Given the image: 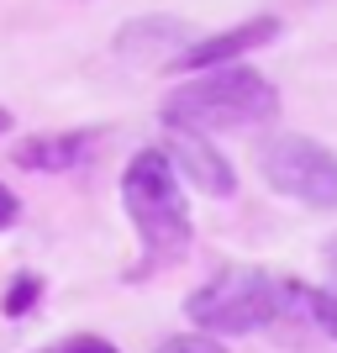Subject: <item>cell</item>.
I'll return each mask as SVG.
<instances>
[{"mask_svg": "<svg viewBox=\"0 0 337 353\" xmlns=\"http://www.w3.org/2000/svg\"><path fill=\"white\" fill-rule=\"evenodd\" d=\"M153 353H227L221 348L216 338H211V332H205V338H195V332H185V338H169V343H159V348Z\"/></svg>", "mask_w": 337, "mask_h": 353, "instance_id": "12", "label": "cell"}, {"mask_svg": "<svg viewBox=\"0 0 337 353\" xmlns=\"http://www.w3.org/2000/svg\"><path fill=\"white\" fill-rule=\"evenodd\" d=\"M258 169L279 195H290L311 211H337V153L322 148L316 137L300 132H279L264 143Z\"/></svg>", "mask_w": 337, "mask_h": 353, "instance_id": "4", "label": "cell"}, {"mask_svg": "<svg viewBox=\"0 0 337 353\" xmlns=\"http://www.w3.org/2000/svg\"><path fill=\"white\" fill-rule=\"evenodd\" d=\"M190 43H195V32L185 27L179 16H143V21H127V27L116 32V53H121V59L174 63Z\"/></svg>", "mask_w": 337, "mask_h": 353, "instance_id": "7", "label": "cell"}, {"mask_svg": "<svg viewBox=\"0 0 337 353\" xmlns=\"http://www.w3.org/2000/svg\"><path fill=\"white\" fill-rule=\"evenodd\" d=\"M95 143H101V132H48V137L16 143L11 159L16 169H32V174H63V169H79Z\"/></svg>", "mask_w": 337, "mask_h": 353, "instance_id": "8", "label": "cell"}, {"mask_svg": "<svg viewBox=\"0 0 337 353\" xmlns=\"http://www.w3.org/2000/svg\"><path fill=\"white\" fill-rule=\"evenodd\" d=\"M295 295H300V285L274 280L269 269L232 264V269H221V274H211L185 301V316L201 332H211V338H237V332H258V327L279 322L295 306Z\"/></svg>", "mask_w": 337, "mask_h": 353, "instance_id": "3", "label": "cell"}, {"mask_svg": "<svg viewBox=\"0 0 337 353\" xmlns=\"http://www.w3.org/2000/svg\"><path fill=\"white\" fill-rule=\"evenodd\" d=\"M16 216H21V201H16V190H6V185H0V232H6V227H16Z\"/></svg>", "mask_w": 337, "mask_h": 353, "instance_id": "13", "label": "cell"}, {"mask_svg": "<svg viewBox=\"0 0 337 353\" xmlns=\"http://www.w3.org/2000/svg\"><path fill=\"white\" fill-rule=\"evenodd\" d=\"M37 295H43V280H37V274H16L6 301H0V311H6V316H27V311L37 306Z\"/></svg>", "mask_w": 337, "mask_h": 353, "instance_id": "10", "label": "cell"}, {"mask_svg": "<svg viewBox=\"0 0 337 353\" xmlns=\"http://www.w3.org/2000/svg\"><path fill=\"white\" fill-rule=\"evenodd\" d=\"M306 311H311V322L322 327L327 338H337V274H332V285H322V290H306Z\"/></svg>", "mask_w": 337, "mask_h": 353, "instance_id": "9", "label": "cell"}, {"mask_svg": "<svg viewBox=\"0 0 337 353\" xmlns=\"http://www.w3.org/2000/svg\"><path fill=\"white\" fill-rule=\"evenodd\" d=\"M279 32H285V21H279V16H253V21H237V27L216 32V37H195V43L174 59V74L221 69V63L243 59V53H253V48H269Z\"/></svg>", "mask_w": 337, "mask_h": 353, "instance_id": "5", "label": "cell"}, {"mask_svg": "<svg viewBox=\"0 0 337 353\" xmlns=\"http://www.w3.org/2000/svg\"><path fill=\"white\" fill-rule=\"evenodd\" d=\"M163 153L174 159V169H179L185 179H190L195 190L216 195V201H221V195H232V190H237V174H232V163L221 159V153H216L211 143H205L201 132H174Z\"/></svg>", "mask_w": 337, "mask_h": 353, "instance_id": "6", "label": "cell"}, {"mask_svg": "<svg viewBox=\"0 0 337 353\" xmlns=\"http://www.w3.org/2000/svg\"><path fill=\"white\" fill-rule=\"evenodd\" d=\"M6 127H11V111H6V105H0V132H6Z\"/></svg>", "mask_w": 337, "mask_h": 353, "instance_id": "15", "label": "cell"}, {"mask_svg": "<svg viewBox=\"0 0 337 353\" xmlns=\"http://www.w3.org/2000/svg\"><path fill=\"white\" fill-rule=\"evenodd\" d=\"M121 206H127L137 243H143V269L137 274L185 259V248H190V206H185L179 169L163 148L132 153L127 174H121Z\"/></svg>", "mask_w": 337, "mask_h": 353, "instance_id": "2", "label": "cell"}, {"mask_svg": "<svg viewBox=\"0 0 337 353\" xmlns=\"http://www.w3.org/2000/svg\"><path fill=\"white\" fill-rule=\"evenodd\" d=\"M327 264H332V274H337V237L327 243Z\"/></svg>", "mask_w": 337, "mask_h": 353, "instance_id": "14", "label": "cell"}, {"mask_svg": "<svg viewBox=\"0 0 337 353\" xmlns=\"http://www.w3.org/2000/svg\"><path fill=\"white\" fill-rule=\"evenodd\" d=\"M43 353H121L111 338H101V332H69V338H59L53 348H43Z\"/></svg>", "mask_w": 337, "mask_h": 353, "instance_id": "11", "label": "cell"}, {"mask_svg": "<svg viewBox=\"0 0 337 353\" xmlns=\"http://www.w3.org/2000/svg\"><path fill=\"white\" fill-rule=\"evenodd\" d=\"M159 117L174 132H201V137L237 132V127H269L279 117V90L243 63H221V69H201L185 85H174L163 95Z\"/></svg>", "mask_w": 337, "mask_h": 353, "instance_id": "1", "label": "cell"}]
</instances>
